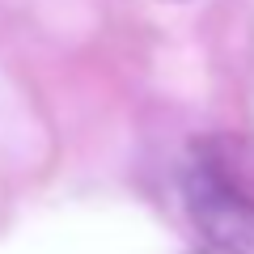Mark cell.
<instances>
[{"label": "cell", "instance_id": "6da1fadb", "mask_svg": "<svg viewBox=\"0 0 254 254\" xmlns=\"http://www.w3.org/2000/svg\"><path fill=\"white\" fill-rule=\"evenodd\" d=\"M182 199L212 250L254 254V195L220 170L216 157H199L182 174Z\"/></svg>", "mask_w": 254, "mask_h": 254}]
</instances>
